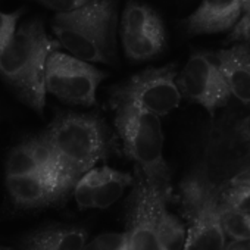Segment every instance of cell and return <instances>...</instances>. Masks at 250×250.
Returning <instances> with one entry per match:
<instances>
[{"instance_id": "6da1fadb", "label": "cell", "mask_w": 250, "mask_h": 250, "mask_svg": "<svg viewBox=\"0 0 250 250\" xmlns=\"http://www.w3.org/2000/svg\"><path fill=\"white\" fill-rule=\"evenodd\" d=\"M232 177L212 152L188 171L180 184V203L187 231L183 250L225 249L224 197L232 184Z\"/></svg>"}, {"instance_id": "7a4b0ae2", "label": "cell", "mask_w": 250, "mask_h": 250, "mask_svg": "<svg viewBox=\"0 0 250 250\" xmlns=\"http://www.w3.org/2000/svg\"><path fill=\"white\" fill-rule=\"evenodd\" d=\"M43 136L53 150L55 174L65 194L115 147L110 130L96 115H58Z\"/></svg>"}, {"instance_id": "3957f363", "label": "cell", "mask_w": 250, "mask_h": 250, "mask_svg": "<svg viewBox=\"0 0 250 250\" xmlns=\"http://www.w3.org/2000/svg\"><path fill=\"white\" fill-rule=\"evenodd\" d=\"M59 46L46 34L40 21H33L15 31L9 44L0 53V75L39 115L44 110L46 63Z\"/></svg>"}, {"instance_id": "277c9868", "label": "cell", "mask_w": 250, "mask_h": 250, "mask_svg": "<svg viewBox=\"0 0 250 250\" xmlns=\"http://www.w3.org/2000/svg\"><path fill=\"white\" fill-rule=\"evenodd\" d=\"M118 0H93L71 12L58 14L52 28L66 50L84 62L112 63Z\"/></svg>"}, {"instance_id": "5b68a950", "label": "cell", "mask_w": 250, "mask_h": 250, "mask_svg": "<svg viewBox=\"0 0 250 250\" xmlns=\"http://www.w3.org/2000/svg\"><path fill=\"white\" fill-rule=\"evenodd\" d=\"M115 128L125 153L143 175L171 194V174L164 158V133L159 116L131 104H112Z\"/></svg>"}, {"instance_id": "8992f818", "label": "cell", "mask_w": 250, "mask_h": 250, "mask_svg": "<svg viewBox=\"0 0 250 250\" xmlns=\"http://www.w3.org/2000/svg\"><path fill=\"white\" fill-rule=\"evenodd\" d=\"M172 65L146 69L110 91V104H131L156 116L172 112L180 104V88Z\"/></svg>"}, {"instance_id": "52a82bcc", "label": "cell", "mask_w": 250, "mask_h": 250, "mask_svg": "<svg viewBox=\"0 0 250 250\" xmlns=\"http://www.w3.org/2000/svg\"><path fill=\"white\" fill-rule=\"evenodd\" d=\"M134 188L128 202L127 237L130 250H159L158 224L162 208L167 206L169 193L147 180L136 168Z\"/></svg>"}, {"instance_id": "ba28073f", "label": "cell", "mask_w": 250, "mask_h": 250, "mask_svg": "<svg viewBox=\"0 0 250 250\" xmlns=\"http://www.w3.org/2000/svg\"><path fill=\"white\" fill-rule=\"evenodd\" d=\"M104 77V72L81 59L53 52L46 63L44 84L47 91L63 102L91 106L96 103L97 85Z\"/></svg>"}, {"instance_id": "9c48e42d", "label": "cell", "mask_w": 250, "mask_h": 250, "mask_svg": "<svg viewBox=\"0 0 250 250\" xmlns=\"http://www.w3.org/2000/svg\"><path fill=\"white\" fill-rule=\"evenodd\" d=\"M178 88L210 113L228 103L231 91L213 53H196L184 66Z\"/></svg>"}, {"instance_id": "30bf717a", "label": "cell", "mask_w": 250, "mask_h": 250, "mask_svg": "<svg viewBox=\"0 0 250 250\" xmlns=\"http://www.w3.org/2000/svg\"><path fill=\"white\" fill-rule=\"evenodd\" d=\"M6 186L14 202L25 208L49 205L65 194L56 174L50 171L8 177Z\"/></svg>"}, {"instance_id": "8fae6325", "label": "cell", "mask_w": 250, "mask_h": 250, "mask_svg": "<svg viewBox=\"0 0 250 250\" xmlns=\"http://www.w3.org/2000/svg\"><path fill=\"white\" fill-rule=\"evenodd\" d=\"M243 11V0H203L186 20L190 34H213L231 28Z\"/></svg>"}, {"instance_id": "7c38bea8", "label": "cell", "mask_w": 250, "mask_h": 250, "mask_svg": "<svg viewBox=\"0 0 250 250\" xmlns=\"http://www.w3.org/2000/svg\"><path fill=\"white\" fill-rule=\"evenodd\" d=\"M231 94L250 104V44H235L213 53Z\"/></svg>"}, {"instance_id": "4fadbf2b", "label": "cell", "mask_w": 250, "mask_h": 250, "mask_svg": "<svg viewBox=\"0 0 250 250\" xmlns=\"http://www.w3.org/2000/svg\"><path fill=\"white\" fill-rule=\"evenodd\" d=\"M39 171L55 172L53 150L44 136L30 139L17 146L6 162L8 177H20Z\"/></svg>"}, {"instance_id": "5bb4252c", "label": "cell", "mask_w": 250, "mask_h": 250, "mask_svg": "<svg viewBox=\"0 0 250 250\" xmlns=\"http://www.w3.org/2000/svg\"><path fill=\"white\" fill-rule=\"evenodd\" d=\"M87 234L75 227H49L30 235L21 250H83Z\"/></svg>"}, {"instance_id": "9a60e30c", "label": "cell", "mask_w": 250, "mask_h": 250, "mask_svg": "<svg viewBox=\"0 0 250 250\" xmlns=\"http://www.w3.org/2000/svg\"><path fill=\"white\" fill-rule=\"evenodd\" d=\"M121 36L125 53L134 61L152 59L165 47V31L162 24L139 33H121Z\"/></svg>"}, {"instance_id": "2e32d148", "label": "cell", "mask_w": 250, "mask_h": 250, "mask_svg": "<svg viewBox=\"0 0 250 250\" xmlns=\"http://www.w3.org/2000/svg\"><path fill=\"white\" fill-rule=\"evenodd\" d=\"M134 183V178L130 174H125L109 167L100 168V181L97 186L94 208L106 209L113 205L124 194L125 188Z\"/></svg>"}, {"instance_id": "e0dca14e", "label": "cell", "mask_w": 250, "mask_h": 250, "mask_svg": "<svg viewBox=\"0 0 250 250\" xmlns=\"http://www.w3.org/2000/svg\"><path fill=\"white\" fill-rule=\"evenodd\" d=\"M186 225L172 213L162 208L158 224V246L159 250H183L186 244Z\"/></svg>"}, {"instance_id": "ac0fdd59", "label": "cell", "mask_w": 250, "mask_h": 250, "mask_svg": "<svg viewBox=\"0 0 250 250\" xmlns=\"http://www.w3.org/2000/svg\"><path fill=\"white\" fill-rule=\"evenodd\" d=\"M159 24H162V21L150 8L137 2H130L122 17L121 33H139Z\"/></svg>"}, {"instance_id": "d6986e66", "label": "cell", "mask_w": 250, "mask_h": 250, "mask_svg": "<svg viewBox=\"0 0 250 250\" xmlns=\"http://www.w3.org/2000/svg\"><path fill=\"white\" fill-rule=\"evenodd\" d=\"M224 209L240 212L250 210V167L234 174L232 184L224 197Z\"/></svg>"}, {"instance_id": "ffe728a7", "label": "cell", "mask_w": 250, "mask_h": 250, "mask_svg": "<svg viewBox=\"0 0 250 250\" xmlns=\"http://www.w3.org/2000/svg\"><path fill=\"white\" fill-rule=\"evenodd\" d=\"M100 181V168L85 172L74 186V199L81 209L94 208V197Z\"/></svg>"}, {"instance_id": "44dd1931", "label": "cell", "mask_w": 250, "mask_h": 250, "mask_svg": "<svg viewBox=\"0 0 250 250\" xmlns=\"http://www.w3.org/2000/svg\"><path fill=\"white\" fill-rule=\"evenodd\" d=\"M222 227L225 235H229L232 240L250 238V210L240 212V210L224 209Z\"/></svg>"}, {"instance_id": "7402d4cb", "label": "cell", "mask_w": 250, "mask_h": 250, "mask_svg": "<svg viewBox=\"0 0 250 250\" xmlns=\"http://www.w3.org/2000/svg\"><path fill=\"white\" fill-rule=\"evenodd\" d=\"M99 250H130L127 232H106L94 238Z\"/></svg>"}, {"instance_id": "603a6c76", "label": "cell", "mask_w": 250, "mask_h": 250, "mask_svg": "<svg viewBox=\"0 0 250 250\" xmlns=\"http://www.w3.org/2000/svg\"><path fill=\"white\" fill-rule=\"evenodd\" d=\"M21 14H22L21 11L14 12V14H2L0 12V53L3 52V49L12 40V37L15 34L17 21L20 20Z\"/></svg>"}, {"instance_id": "cb8c5ba5", "label": "cell", "mask_w": 250, "mask_h": 250, "mask_svg": "<svg viewBox=\"0 0 250 250\" xmlns=\"http://www.w3.org/2000/svg\"><path fill=\"white\" fill-rule=\"evenodd\" d=\"M37 2L62 14V12H71L78 8H83L84 5L93 2V0H37Z\"/></svg>"}, {"instance_id": "d4e9b609", "label": "cell", "mask_w": 250, "mask_h": 250, "mask_svg": "<svg viewBox=\"0 0 250 250\" xmlns=\"http://www.w3.org/2000/svg\"><path fill=\"white\" fill-rule=\"evenodd\" d=\"M229 40L232 42H246L250 44V6L246 8L244 17L238 21L234 31L229 36Z\"/></svg>"}, {"instance_id": "484cf974", "label": "cell", "mask_w": 250, "mask_h": 250, "mask_svg": "<svg viewBox=\"0 0 250 250\" xmlns=\"http://www.w3.org/2000/svg\"><path fill=\"white\" fill-rule=\"evenodd\" d=\"M224 250H250V238L246 240H232L225 244Z\"/></svg>"}, {"instance_id": "4316f807", "label": "cell", "mask_w": 250, "mask_h": 250, "mask_svg": "<svg viewBox=\"0 0 250 250\" xmlns=\"http://www.w3.org/2000/svg\"><path fill=\"white\" fill-rule=\"evenodd\" d=\"M240 133L243 134L244 139L250 140V115L241 122V125H240Z\"/></svg>"}, {"instance_id": "83f0119b", "label": "cell", "mask_w": 250, "mask_h": 250, "mask_svg": "<svg viewBox=\"0 0 250 250\" xmlns=\"http://www.w3.org/2000/svg\"><path fill=\"white\" fill-rule=\"evenodd\" d=\"M83 250H99V247H97V244H96L94 240H93L91 243H85V246H84Z\"/></svg>"}, {"instance_id": "f1b7e54d", "label": "cell", "mask_w": 250, "mask_h": 250, "mask_svg": "<svg viewBox=\"0 0 250 250\" xmlns=\"http://www.w3.org/2000/svg\"><path fill=\"white\" fill-rule=\"evenodd\" d=\"M250 5V0H243V9Z\"/></svg>"}, {"instance_id": "f546056e", "label": "cell", "mask_w": 250, "mask_h": 250, "mask_svg": "<svg viewBox=\"0 0 250 250\" xmlns=\"http://www.w3.org/2000/svg\"><path fill=\"white\" fill-rule=\"evenodd\" d=\"M0 250H9V249H6V247H2V246H0Z\"/></svg>"}, {"instance_id": "4dcf8cb0", "label": "cell", "mask_w": 250, "mask_h": 250, "mask_svg": "<svg viewBox=\"0 0 250 250\" xmlns=\"http://www.w3.org/2000/svg\"><path fill=\"white\" fill-rule=\"evenodd\" d=\"M249 6H250V5H249ZM244 9H246V8H244Z\"/></svg>"}]
</instances>
